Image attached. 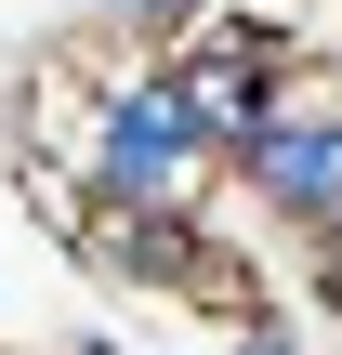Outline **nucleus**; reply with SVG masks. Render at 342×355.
Here are the masks:
<instances>
[{
  "instance_id": "nucleus-1",
  "label": "nucleus",
  "mask_w": 342,
  "mask_h": 355,
  "mask_svg": "<svg viewBox=\"0 0 342 355\" xmlns=\"http://www.w3.org/2000/svg\"><path fill=\"white\" fill-rule=\"evenodd\" d=\"M211 171V145H198V119L171 105V79H132V92H105V119H92V198H119V211H185V184Z\"/></svg>"
},
{
  "instance_id": "nucleus-5",
  "label": "nucleus",
  "mask_w": 342,
  "mask_h": 355,
  "mask_svg": "<svg viewBox=\"0 0 342 355\" xmlns=\"http://www.w3.org/2000/svg\"><path fill=\"white\" fill-rule=\"evenodd\" d=\"M237 355H290V343H277V329H237Z\"/></svg>"
},
{
  "instance_id": "nucleus-4",
  "label": "nucleus",
  "mask_w": 342,
  "mask_h": 355,
  "mask_svg": "<svg viewBox=\"0 0 342 355\" xmlns=\"http://www.w3.org/2000/svg\"><path fill=\"white\" fill-rule=\"evenodd\" d=\"M316 290H330V303H342V237H316Z\"/></svg>"
},
{
  "instance_id": "nucleus-2",
  "label": "nucleus",
  "mask_w": 342,
  "mask_h": 355,
  "mask_svg": "<svg viewBox=\"0 0 342 355\" xmlns=\"http://www.w3.org/2000/svg\"><path fill=\"white\" fill-rule=\"evenodd\" d=\"M171 105L198 119L211 158H250V145L277 132V40H264V26H211V40L171 66Z\"/></svg>"
},
{
  "instance_id": "nucleus-3",
  "label": "nucleus",
  "mask_w": 342,
  "mask_h": 355,
  "mask_svg": "<svg viewBox=\"0 0 342 355\" xmlns=\"http://www.w3.org/2000/svg\"><path fill=\"white\" fill-rule=\"evenodd\" d=\"M290 224H316V237H342V79H316V105H277V132L237 158Z\"/></svg>"
}]
</instances>
